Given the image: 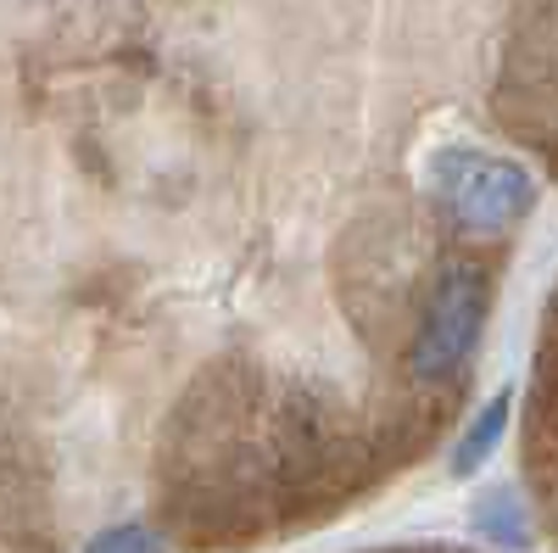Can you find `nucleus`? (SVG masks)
Wrapping results in <instances>:
<instances>
[{"mask_svg":"<svg viewBox=\"0 0 558 553\" xmlns=\"http://www.w3.org/2000/svg\"><path fill=\"white\" fill-rule=\"evenodd\" d=\"M441 168V207L458 229H470V236H481V229H508L514 218H525L531 207V173L502 163V157H486V152H441L436 157Z\"/></svg>","mask_w":558,"mask_h":553,"instance_id":"f257e3e1","label":"nucleus"}]
</instances>
